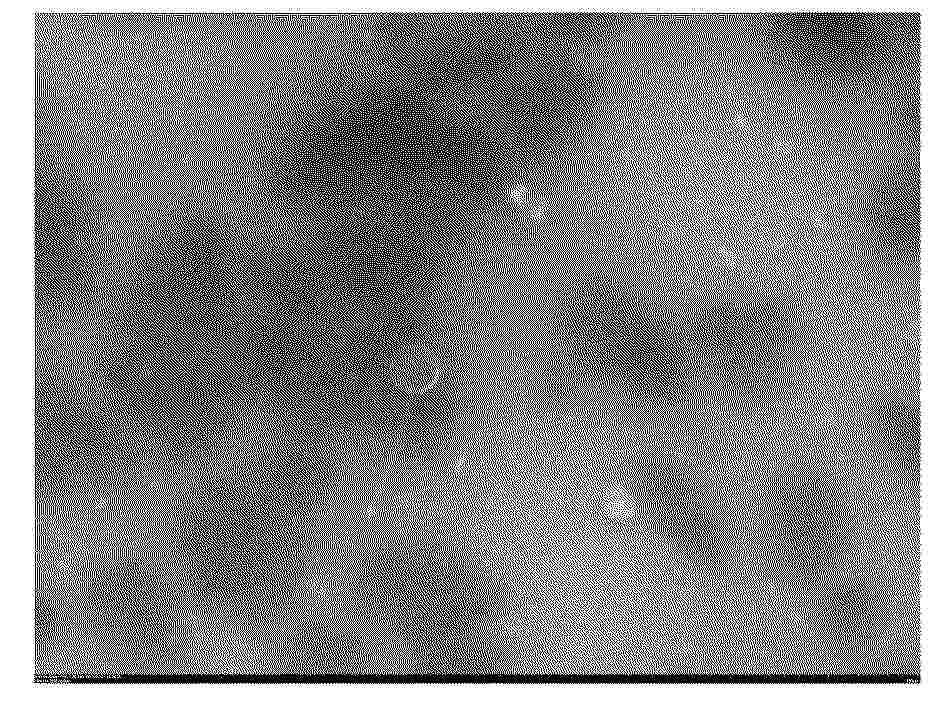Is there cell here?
Returning <instances> with one entry per match:
<instances>
[{"label": "cell", "instance_id": "3957f363", "mask_svg": "<svg viewBox=\"0 0 933 721\" xmlns=\"http://www.w3.org/2000/svg\"><path fill=\"white\" fill-rule=\"evenodd\" d=\"M248 295L258 312L313 334H333L357 314L303 245L263 240L244 246Z\"/></svg>", "mask_w": 933, "mask_h": 721}, {"label": "cell", "instance_id": "7a4b0ae2", "mask_svg": "<svg viewBox=\"0 0 933 721\" xmlns=\"http://www.w3.org/2000/svg\"><path fill=\"white\" fill-rule=\"evenodd\" d=\"M595 294V315L586 336L595 372L640 403H677L687 387V370L675 339L617 293Z\"/></svg>", "mask_w": 933, "mask_h": 721}, {"label": "cell", "instance_id": "277c9868", "mask_svg": "<svg viewBox=\"0 0 933 721\" xmlns=\"http://www.w3.org/2000/svg\"><path fill=\"white\" fill-rule=\"evenodd\" d=\"M869 434L884 460L903 481L920 478L921 420L918 404L909 396L888 392L867 407Z\"/></svg>", "mask_w": 933, "mask_h": 721}, {"label": "cell", "instance_id": "6da1fadb", "mask_svg": "<svg viewBox=\"0 0 933 721\" xmlns=\"http://www.w3.org/2000/svg\"><path fill=\"white\" fill-rule=\"evenodd\" d=\"M708 368L731 396L753 408L777 402L803 349V327L785 305L750 299L715 306L697 323Z\"/></svg>", "mask_w": 933, "mask_h": 721}]
</instances>
